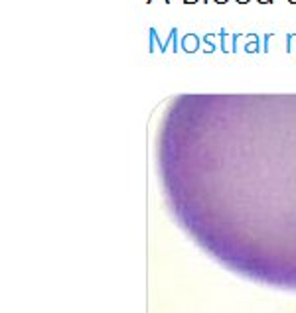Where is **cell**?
<instances>
[{"label": "cell", "instance_id": "obj_1", "mask_svg": "<svg viewBox=\"0 0 296 313\" xmlns=\"http://www.w3.org/2000/svg\"><path fill=\"white\" fill-rule=\"evenodd\" d=\"M184 2H186V4H188V2H190V4H192V2H197V0H184Z\"/></svg>", "mask_w": 296, "mask_h": 313}, {"label": "cell", "instance_id": "obj_3", "mask_svg": "<svg viewBox=\"0 0 296 313\" xmlns=\"http://www.w3.org/2000/svg\"><path fill=\"white\" fill-rule=\"evenodd\" d=\"M237 2H241V4H245V2H249V0H237Z\"/></svg>", "mask_w": 296, "mask_h": 313}, {"label": "cell", "instance_id": "obj_4", "mask_svg": "<svg viewBox=\"0 0 296 313\" xmlns=\"http://www.w3.org/2000/svg\"><path fill=\"white\" fill-rule=\"evenodd\" d=\"M259 2H270V0H259Z\"/></svg>", "mask_w": 296, "mask_h": 313}, {"label": "cell", "instance_id": "obj_2", "mask_svg": "<svg viewBox=\"0 0 296 313\" xmlns=\"http://www.w3.org/2000/svg\"><path fill=\"white\" fill-rule=\"evenodd\" d=\"M215 2H219V4H223V2H227V0H215Z\"/></svg>", "mask_w": 296, "mask_h": 313}]
</instances>
